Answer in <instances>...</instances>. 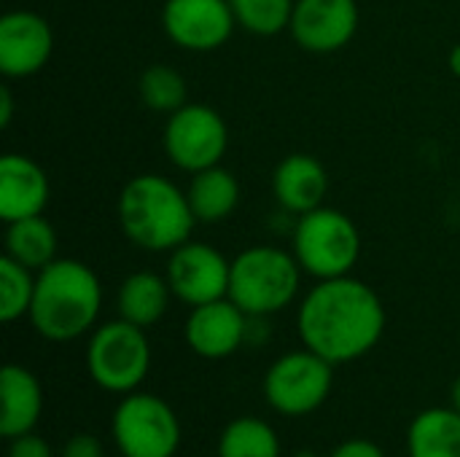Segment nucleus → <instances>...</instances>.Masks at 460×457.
<instances>
[{
  "label": "nucleus",
  "instance_id": "18",
  "mask_svg": "<svg viewBox=\"0 0 460 457\" xmlns=\"http://www.w3.org/2000/svg\"><path fill=\"white\" fill-rule=\"evenodd\" d=\"M172 299L175 296H172L167 277L143 269L121 280L119 294H116V310H119V318L140 329H151L167 315Z\"/></svg>",
  "mask_w": 460,
  "mask_h": 457
},
{
  "label": "nucleus",
  "instance_id": "6",
  "mask_svg": "<svg viewBox=\"0 0 460 457\" xmlns=\"http://www.w3.org/2000/svg\"><path fill=\"white\" fill-rule=\"evenodd\" d=\"M86 372L105 393H135L151 372V342L146 329L124 318L97 326L86 342Z\"/></svg>",
  "mask_w": 460,
  "mask_h": 457
},
{
  "label": "nucleus",
  "instance_id": "7",
  "mask_svg": "<svg viewBox=\"0 0 460 457\" xmlns=\"http://www.w3.org/2000/svg\"><path fill=\"white\" fill-rule=\"evenodd\" d=\"M111 436L121 457H175L181 450V420L154 393H127L113 409Z\"/></svg>",
  "mask_w": 460,
  "mask_h": 457
},
{
  "label": "nucleus",
  "instance_id": "31",
  "mask_svg": "<svg viewBox=\"0 0 460 457\" xmlns=\"http://www.w3.org/2000/svg\"><path fill=\"white\" fill-rule=\"evenodd\" d=\"M450 401H453L450 407H456V409L460 412V374H458V380L453 382V391H450Z\"/></svg>",
  "mask_w": 460,
  "mask_h": 457
},
{
  "label": "nucleus",
  "instance_id": "11",
  "mask_svg": "<svg viewBox=\"0 0 460 457\" xmlns=\"http://www.w3.org/2000/svg\"><path fill=\"white\" fill-rule=\"evenodd\" d=\"M237 27L229 0H164L162 30L183 51L221 48Z\"/></svg>",
  "mask_w": 460,
  "mask_h": 457
},
{
  "label": "nucleus",
  "instance_id": "13",
  "mask_svg": "<svg viewBox=\"0 0 460 457\" xmlns=\"http://www.w3.org/2000/svg\"><path fill=\"white\" fill-rule=\"evenodd\" d=\"M54 54V32L46 16L16 8L0 19V73L22 81L40 73Z\"/></svg>",
  "mask_w": 460,
  "mask_h": 457
},
{
  "label": "nucleus",
  "instance_id": "30",
  "mask_svg": "<svg viewBox=\"0 0 460 457\" xmlns=\"http://www.w3.org/2000/svg\"><path fill=\"white\" fill-rule=\"evenodd\" d=\"M447 65H450V73L460 78V43L458 46H453V51H450V57H447Z\"/></svg>",
  "mask_w": 460,
  "mask_h": 457
},
{
  "label": "nucleus",
  "instance_id": "17",
  "mask_svg": "<svg viewBox=\"0 0 460 457\" xmlns=\"http://www.w3.org/2000/svg\"><path fill=\"white\" fill-rule=\"evenodd\" d=\"M0 399H3V415H0L3 439L32 434L43 415V388L38 377L19 364H5L0 372Z\"/></svg>",
  "mask_w": 460,
  "mask_h": 457
},
{
  "label": "nucleus",
  "instance_id": "5",
  "mask_svg": "<svg viewBox=\"0 0 460 457\" xmlns=\"http://www.w3.org/2000/svg\"><path fill=\"white\" fill-rule=\"evenodd\" d=\"M291 253L305 275L332 280L353 275L361 259V234L353 218L337 207L321 205L296 218L291 232Z\"/></svg>",
  "mask_w": 460,
  "mask_h": 457
},
{
  "label": "nucleus",
  "instance_id": "12",
  "mask_svg": "<svg viewBox=\"0 0 460 457\" xmlns=\"http://www.w3.org/2000/svg\"><path fill=\"white\" fill-rule=\"evenodd\" d=\"M358 19L356 0H296L288 32L302 51L334 54L356 38Z\"/></svg>",
  "mask_w": 460,
  "mask_h": 457
},
{
  "label": "nucleus",
  "instance_id": "22",
  "mask_svg": "<svg viewBox=\"0 0 460 457\" xmlns=\"http://www.w3.org/2000/svg\"><path fill=\"white\" fill-rule=\"evenodd\" d=\"M218 457H283L280 436L270 423L245 415L221 431Z\"/></svg>",
  "mask_w": 460,
  "mask_h": 457
},
{
  "label": "nucleus",
  "instance_id": "14",
  "mask_svg": "<svg viewBox=\"0 0 460 457\" xmlns=\"http://www.w3.org/2000/svg\"><path fill=\"white\" fill-rule=\"evenodd\" d=\"M248 315L226 296L191 307L183 323V339L189 350L208 361H221L237 353L245 345Z\"/></svg>",
  "mask_w": 460,
  "mask_h": 457
},
{
  "label": "nucleus",
  "instance_id": "9",
  "mask_svg": "<svg viewBox=\"0 0 460 457\" xmlns=\"http://www.w3.org/2000/svg\"><path fill=\"white\" fill-rule=\"evenodd\" d=\"M162 148L170 164L194 175L224 162L229 148V127L216 108L205 102H186L167 116Z\"/></svg>",
  "mask_w": 460,
  "mask_h": 457
},
{
  "label": "nucleus",
  "instance_id": "1",
  "mask_svg": "<svg viewBox=\"0 0 460 457\" xmlns=\"http://www.w3.org/2000/svg\"><path fill=\"white\" fill-rule=\"evenodd\" d=\"M385 304L372 286L345 275L318 280L299 302L296 331L307 350L334 366L372 353L385 334Z\"/></svg>",
  "mask_w": 460,
  "mask_h": 457
},
{
  "label": "nucleus",
  "instance_id": "2",
  "mask_svg": "<svg viewBox=\"0 0 460 457\" xmlns=\"http://www.w3.org/2000/svg\"><path fill=\"white\" fill-rule=\"evenodd\" d=\"M102 310V283L78 259H57L35 277L30 326L49 342H73L97 329Z\"/></svg>",
  "mask_w": 460,
  "mask_h": 457
},
{
  "label": "nucleus",
  "instance_id": "8",
  "mask_svg": "<svg viewBox=\"0 0 460 457\" xmlns=\"http://www.w3.org/2000/svg\"><path fill=\"white\" fill-rule=\"evenodd\" d=\"M334 388V364L318 353L291 350L280 356L264 374V399L283 417H305L318 412Z\"/></svg>",
  "mask_w": 460,
  "mask_h": 457
},
{
  "label": "nucleus",
  "instance_id": "16",
  "mask_svg": "<svg viewBox=\"0 0 460 457\" xmlns=\"http://www.w3.org/2000/svg\"><path fill=\"white\" fill-rule=\"evenodd\" d=\"M329 191L326 167L310 154H288L272 170V197L288 215H305L323 205Z\"/></svg>",
  "mask_w": 460,
  "mask_h": 457
},
{
  "label": "nucleus",
  "instance_id": "29",
  "mask_svg": "<svg viewBox=\"0 0 460 457\" xmlns=\"http://www.w3.org/2000/svg\"><path fill=\"white\" fill-rule=\"evenodd\" d=\"M13 119V94L11 86H0V127L8 129Z\"/></svg>",
  "mask_w": 460,
  "mask_h": 457
},
{
  "label": "nucleus",
  "instance_id": "10",
  "mask_svg": "<svg viewBox=\"0 0 460 457\" xmlns=\"http://www.w3.org/2000/svg\"><path fill=\"white\" fill-rule=\"evenodd\" d=\"M164 277L172 296L191 310L229 296L232 261L218 248L189 240L170 253Z\"/></svg>",
  "mask_w": 460,
  "mask_h": 457
},
{
  "label": "nucleus",
  "instance_id": "21",
  "mask_svg": "<svg viewBox=\"0 0 460 457\" xmlns=\"http://www.w3.org/2000/svg\"><path fill=\"white\" fill-rule=\"evenodd\" d=\"M57 250H59L57 229L43 215L5 224V256L24 264L27 269L32 272L46 269L51 261L59 259Z\"/></svg>",
  "mask_w": 460,
  "mask_h": 457
},
{
  "label": "nucleus",
  "instance_id": "3",
  "mask_svg": "<svg viewBox=\"0 0 460 457\" xmlns=\"http://www.w3.org/2000/svg\"><path fill=\"white\" fill-rule=\"evenodd\" d=\"M116 215L124 237L151 253H172L197 226L186 191L159 172L129 178L119 194Z\"/></svg>",
  "mask_w": 460,
  "mask_h": 457
},
{
  "label": "nucleus",
  "instance_id": "15",
  "mask_svg": "<svg viewBox=\"0 0 460 457\" xmlns=\"http://www.w3.org/2000/svg\"><path fill=\"white\" fill-rule=\"evenodd\" d=\"M51 199L46 170L27 154H5L0 159V218L13 224L43 215Z\"/></svg>",
  "mask_w": 460,
  "mask_h": 457
},
{
  "label": "nucleus",
  "instance_id": "24",
  "mask_svg": "<svg viewBox=\"0 0 460 457\" xmlns=\"http://www.w3.org/2000/svg\"><path fill=\"white\" fill-rule=\"evenodd\" d=\"M38 272L3 253L0 259V321L16 323L30 315Z\"/></svg>",
  "mask_w": 460,
  "mask_h": 457
},
{
  "label": "nucleus",
  "instance_id": "23",
  "mask_svg": "<svg viewBox=\"0 0 460 457\" xmlns=\"http://www.w3.org/2000/svg\"><path fill=\"white\" fill-rule=\"evenodd\" d=\"M137 94H140V102L154 110V113H162V116H170L175 113L178 108H183L189 102V86H186V78L170 67V65H151L140 73V81H137Z\"/></svg>",
  "mask_w": 460,
  "mask_h": 457
},
{
  "label": "nucleus",
  "instance_id": "25",
  "mask_svg": "<svg viewBox=\"0 0 460 457\" xmlns=\"http://www.w3.org/2000/svg\"><path fill=\"white\" fill-rule=\"evenodd\" d=\"M296 0H229L237 27L251 35L272 38L288 30Z\"/></svg>",
  "mask_w": 460,
  "mask_h": 457
},
{
  "label": "nucleus",
  "instance_id": "19",
  "mask_svg": "<svg viewBox=\"0 0 460 457\" xmlns=\"http://www.w3.org/2000/svg\"><path fill=\"white\" fill-rule=\"evenodd\" d=\"M186 197L197 224H221L240 205V183L226 167L216 164L191 175Z\"/></svg>",
  "mask_w": 460,
  "mask_h": 457
},
{
  "label": "nucleus",
  "instance_id": "26",
  "mask_svg": "<svg viewBox=\"0 0 460 457\" xmlns=\"http://www.w3.org/2000/svg\"><path fill=\"white\" fill-rule=\"evenodd\" d=\"M5 457H57L51 444L38 436L35 431L32 434H22L16 439H8V455Z\"/></svg>",
  "mask_w": 460,
  "mask_h": 457
},
{
  "label": "nucleus",
  "instance_id": "4",
  "mask_svg": "<svg viewBox=\"0 0 460 457\" xmlns=\"http://www.w3.org/2000/svg\"><path fill=\"white\" fill-rule=\"evenodd\" d=\"M302 267L291 250L275 245H253L232 259L229 299L245 315H275L296 302L302 288Z\"/></svg>",
  "mask_w": 460,
  "mask_h": 457
},
{
  "label": "nucleus",
  "instance_id": "32",
  "mask_svg": "<svg viewBox=\"0 0 460 457\" xmlns=\"http://www.w3.org/2000/svg\"><path fill=\"white\" fill-rule=\"evenodd\" d=\"M294 457H321L318 453H313V450H299V453H294Z\"/></svg>",
  "mask_w": 460,
  "mask_h": 457
},
{
  "label": "nucleus",
  "instance_id": "28",
  "mask_svg": "<svg viewBox=\"0 0 460 457\" xmlns=\"http://www.w3.org/2000/svg\"><path fill=\"white\" fill-rule=\"evenodd\" d=\"M329 457H385V453L372 439H348V442L337 444Z\"/></svg>",
  "mask_w": 460,
  "mask_h": 457
},
{
  "label": "nucleus",
  "instance_id": "20",
  "mask_svg": "<svg viewBox=\"0 0 460 457\" xmlns=\"http://www.w3.org/2000/svg\"><path fill=\"white\" fill-rule=\"evenodd\" d=\"M410 457H460V412L456 407L423 409L407 431Z\"/></svg>",
  "mask_w": 460,
  "mask_h": 457
},
{
  "label": "nucleus",
  "instance_id": "27",
  "mask_svg": "<svg viewBox=\"0 0 460 457\" xmlns=\"http://www.w3.org/2000/svg\"><path fill=\"white\" fill-rule=\"evenodd\" d=\"M59 457H105V447L92 434H75L62 444Z\"/></svg>",
  "mask_w": 460,
  "mask_h": 457
}]
</instances>
